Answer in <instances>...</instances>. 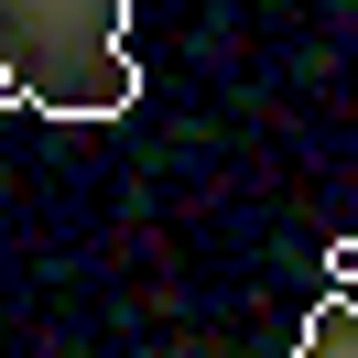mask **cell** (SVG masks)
Wrapping results in <instances>:
<instances>
[{
    "mask_svg": "<svg viewBox=\"0 0 358 358\" xmlns=\"http://www.w3.org/2000/svg\"><path fill=\"white\" fill-rule=\"evenodd\" d=\"M0 98L33 109V120L141 109L131 0H0Z\"/></svg>",
    "mask_w": 358,
    "mask_h": 358,
    "instance_id": "obj_1",
    "label": "cell"
},
{
    "mask_svg": "<svg viewBox=\"0 0 358 358\" xmlns=\"http://www.w3.org/2000/svg\"><path fill=\"white\" fill-rule=\"evenodd\" d=\"M293 358H358V293H326L293 336Z\"/></svg>",
    "mask_w": 358,
    "mask_h": 358,
    "instance_id": "obj_2",
    "label": "cell"
},
{
    "mask_svg": "<svg viewBox=\"0 0 358 358\" xmlns=\"http://www.w3.org/2000/svg\"><path fill=\"white\" fill-rule=\"evenodd\" d=\"M326 271H336V293H358V228H348V239L326 250Z\"/></svg>",
    "mask_w": 358,
    "mask_h": 358,
    "instance_id": "obj_3",
    "label": "cell"
}]
</instances>
